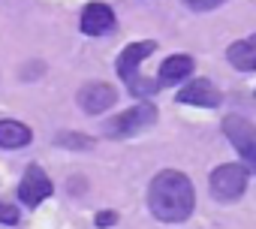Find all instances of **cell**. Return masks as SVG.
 Segmentation results:
<instances>
[{"mask_svg": "<svg viewBox=\"0 0 256 229\" xmlns=\"http://www.w3.org/2000/svg\"><path fill=\"white\" fill-rule=\"evenodd\" d=\"M193 202H196V196H193L190 178L181 175V172H175V169L160 172L151 181V187H148V208L163 223H181V220H187L190 211H193Z\"/></svg>", "mask_w": 256, "mask_h": 229, "instance_id": "obj_1", "label": "cell"}, {"mask_svg": "<svg viewBox=\"0 0 256 229\" xmlns=\"http://www.w3.org/2000/svg\"><path fill=\"white\" fill-rule=\"evenodd\" d=\"M154 48H157V42H151V40H142V42L126 46V48L120 52V58H118V72H120L124 84L130 88L133 94L151 96V94H157V88H160V82L142 78V72H139V64H142V58H148Z\"/></svg>", "mask_w": 256, "mask_h": 229, "instance_id": "obj_2", "label": "cell"}, {"mask_svg": "<svg viewBox=\"0 0 256 229\" xmlns=\"http://www.w3.org/2000/svg\"><path fill=\"white\" fill-rule=\"evenodd\" d=\"M244 187H247V169L238 163H226L211 172V193L220 202H235L244 193Z\"/></svg>", "mask_w": 256, "mask_h": 229, "instance_id": "obj_3", "label": "cell"}, {"mask_svg": "<svg viewBox=\"0 0 256 229\" xmlns=\"http://www.w3.org/2000/svg\"><path fill=\"white\" fill-rule=\"evenodd\" d=\"M223 133L229 136V142L235 145V151L244 157L247 169L256 172V127L250 121H244L241 114H229L223 121Z\"/></svg>", "mask_w": 256, "mask_h": 229, "instance_id": "obj_4", "label": "cell"}, {"mask_svg": "<svg viewBox=\"0 0 256 229\" xmlns=\"http://www.w3.org/2000/svg\"><path fill=\"white\" fill-rule=\"evenodd\" d=\"M154 121H157V108L145 102V106H136V108L120 112L114 121H108V124H106V133H108V136H114V139H126V136H133V133H139V130L151 127Z\"/></svg>", "mask_w": 256, "mask_h": 229, "instance_id": "obj_5", "label": "cell"}, {"mask_svg": "<svg viewBox=\"0 0 256 229\" xmlns=\"http://www.w3.org/2000/svg\"><path fill=\"white\" fill-rule=\"evenodd\" d=\"M52 181H48V175L40 169V166H30L28 172H24V178H22V184H18V196H22V202L28 205V208H36L40 202H46L48 196H52Z\"/></svg>", "mask_w": 256, "mask_h": 229, "instance_id": "obj_6", "label": "cell"}, {"mask_svg": "<svg viewBox=\"0 0 256 229\" xmlns=\"http://www.w3.org/2000/svg\"><path fill=\"white\" fill-rule=\"evenodd\" d=\"M114 100H118V94H114V88L106 84V82H90V84H84V88L78 90V106H82L88 114H102L106 108L114 106Z\"/></svg>", "mask_w": 256, "mask_h": 229, "instance_id": "obj_7", "label": "cell"}, {"mask_svg": "<svg viewBox=\"0 0 256 229\" xmlns=\"http://www.w3.org/2000/svg\"><path fill=\"white\" fill-rule=\"evenodd\" d=\"M82 34L88 36H102L114 28V12L106 6V4H88L82 10Z\"/></svg>", "mask_w": 256, "mask_h": 229, "instance_id": "obj_8", "label": "cell"}, {"mask_svg": "<svg viewBox=\"0 0 256 229\" xmlns=\"http://www.w3.org/2000/svg\"><path fill=\"white\" fill-rule=\"evenodd\" d=\"M178 102L202 106V108H214V106H220V90H217L211 82L196 78V82H190L187 88H181V90H178Z\"/></svg>", "mask_w": 256, "mask_h": 229, "instance_id": "obj_9", "label": "cell"}, {"mask_svg": "<svg viewBox=\"0 0 256 229\" xmlns=\"http://www.w3.org/2000/svg\"><path fill=\"white\" fill-rule=\"evenodd\" d=\"M226 58H229V64H232L235 70H241V72H253V70H256V34L247 36V40L232 42L229 52H226Z\"/></svg>", "mask_w": 256, "mask_h": 229, "instance_id": "obj_10", "label": "cell"}, {"mask_svg": "<svg viewBox=\"0 0 256 229\" xmlns=\"http://www.w3.org/2000/svg\"><path fill=\"white\" fill-rule=\"evenodd\" d=\"M193 72V58L187 54H172L163 60L160 66V84H178L181 78H187Z\"/></svg>", "mask_w": 256, "mask_h": 229, "instance_id": "obj_11", "label": "cell"}, {"mask_svg": "<svg viewBox=\"0 0 256 229\" xmlns=\"http://www.w3.org/2000/svg\"><path fill=\"white\" fill-rule=\"evenodd\" d=\"M30 142V127L22 121H0V148H24Z\"/></svg>", "mask_w": 256, "mask_h": 229, "instance_id": "obj_12", "label": "cell"}, {"mask_svg": "<svg viewBox=\"0 0 256 229\" xmlns=\"http://www.w3.org/2000/svg\"><path fill=\"white\" fill-rule=\"evenodd\" d=\"M184 4L196 12H208V10H217L220 4H226V0H184Z\"/></svg>", "mask_w": 256, "mask_h": 229, "instance_id": "obj_13", "label": "cell"}, {"mask_svg": "<svg viewBox=\"0 0 256 229\" xmlns=\"http://www.w3.org/2000/svg\"><path fill=\"white\" fill-rule=\"evenodd\" d=\"M0 223H6V226H16L18 223V211L6 202H0Z\"/></svg>", "mask_w": 256, "mask_h": 229, "instance_id": "obj_14", "label": "cell"}, {"mask_svg": "<svg viewBox=\"0 0 256 229\" xmlns=\"http://www.w3.org/2000/svg\"><path fill=\"white\" fill-rule=\"evenodd\" d=\"M54 142H58V145H72V148H90L88 136H84V139H82V136H58Z\"/></svg>", "mask_w": 256, "mask_h": 229, "instance_id": "obj_15", "label": "cell"}, {"mask_svg": "<svg viewBox=\"0 0 256 229\" xmlns=\"http://www.w3.org/2000/svg\"><path fill=\"white\" fill-rule=\"evenodd\" d=\"M118 220V214H112V211H102V214H96V226H112Z\"/></svg>", "mask_w": 256, "mask_h": 229, "instance_id": "obj_16", "label": "cell"}]
</instances>
